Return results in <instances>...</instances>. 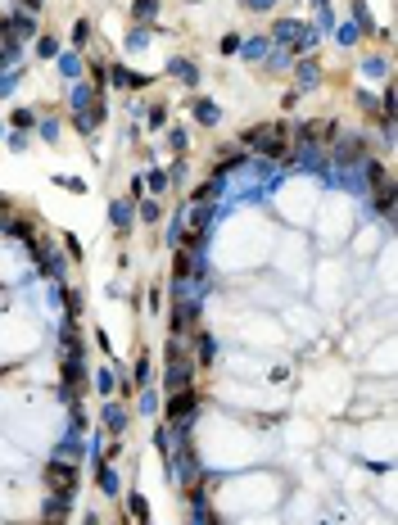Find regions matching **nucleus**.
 I'll return each instance as SVG.
<instances>
[{"label": "nucleus", "mask_w": 398, "mask_h": 525, "mask_svg": "<svg viewBox=\"0 0 398 525\" xmlns=\"http://www.w3.org/2000/svg\"><path fill=\"white\" fill-rule=\"evenodd\" d=\"M195 403H199L195 389H177V394L168 398V422H172V426H186V422L195 417Z\"/></svg>", "instance_id": "obj_2"}, {"label": "nucleus", "mask_w": 398, "mask_h": 525, "mask_svg": "<svg viewBox=\"0 0 398 525\" xmlns=\"http://www.w3.org/2000/svg\"><path fill=\"white\" fill-rule=\"evenodd\" d=\"M73 480H78V471H73V466H64V462H50V466H45V484H50V489L68 494Z\"/></svg>", "instance_id": "obj_3"}, {"label": "nucleus", "mask_w": 398, "mask_h": 525, "mask_svg": "<svg viewBox=\"0 0 398 525\" xmlns=\"http://www.w3.org/2000/svg\"><path fill=\"white\" fill-rule=\"evenodd\" d=\"M168 385L172 389H182V385H191V358H182V345H168Z\"/></svg>", "instance_id": "obj_1"}, {"label": "nucleus", "mask_w": 398, "mask_h": 525, "mask_svg": "<svg viewBox=\"0 0 398 525\" xmlns=\"http://www.w3.org/2000/svg\"><path fill=\"white\" fill-rule=\"evenodd\" d=\"M100 489L104 494H118V475H113V466H100Z\"/></svg>", "instance_id": "obj_6"}, {"label": "nucleus", "mask_w": 398, "mask_h": 525, "mask_svg": "<svg viewBox=\"0 0 398 525\" xmlns=\"http://www.w3.org/2000/svg\"><path fill=\"white\" fill-rule=\"evenodd\" d=\"M154 9H159V0H136V5H131V18L145 23V18H154Z\"/></svg>", "instance_id": "obj_5"}, {"label": "nucleus", "mask_w": 398, "mask_h": 525, "mask_svg": "<svg viewBox=\"0 0 398 525\" xmlns=\"http://www.w3.org/2000/svg\"><path fill=\"white\" fill-rule=\"evenodd\" d=\"M27 5H41V0H27Z\"/></svg>", "instance_id": "obj_9"}, {"label": "nucleus", "mask_w": 398, "mask_h": 525, "mask_svg": "<svg viewBox=\"0 0 398 525\" xmlns=\"http://www.w3.org/2000/svg\"><path fill=\"white\" fill-rule=\"evenodd\" d=\"M113 78H118V87H127V91H140L149 78H140V73H127V69H113Z\"/></svg>", "instance_id": "obj_4"}, {"label": "nucleus", "mask_w": 398, "mask_h": 525, "mask_svg": "<svg viewBox=\"0 0 398 525\" xmlns=\"http://www.w3.org/2000/svg\"><path fill=\"white\" fill-rule=\"evenodd\" d=\"M131 512H136V521H140V525H149V508H145V498H140V494L131 498Z\"/></svg>", "instance_id": "obj_7"}, {"label": "nucleus", "mask_w": 398, "mask_h": 525, "mask_svg": "<svg viewBox=\"0 0 398 525\" xmlns=\"http://www.w3.org/2000/svg\"><path fill=\"white\" fill-rule=\"evenodd\" d=\"M199 122H217V109H213V104H199Z\"/></svg>", "instance_id": "obj_8"}]
</instances>
